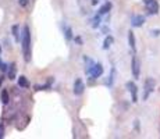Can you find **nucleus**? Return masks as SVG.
Instances as JSON below:
<instances>
[{
  "label": "nucleus",
  "mask_w": 160,
  "mask_h": 139,
  "mask_svg": "<svg viewBox=\"0 0 160 139\" xmlns=\"http://www.w3.org/2000/svg\"><path fill=\"white\" fill-rule=\"evenodd\" d=\"M143 6H145L146 11L149 15H156L159 14V10H160V6L158 3V0H142Z\"/></svg>",
  "instance_id": "obj_4"
},
{
  "label": "nucleus",
  "mask_w": 160,
  "mask_h": 139,
  "mask_svg": "<svg viewBox=\"0 0 160 139\" xmlns=\"http://www.w3.org/2000/svg\"><path fill=\"white\" fill-rule=\"evenodd\" d=\"M74 41H75L78 45H82V39L79 38V36H77V38H74Z\"/></svg>",
  "instance_id": "obj_23"
},
{
  "label": "nucleus",
  "mask_w": 160,
  "mask_h": 139,
  "mask_svg": "<svg viewBox=\"0 0 160 139\" xmlns=\"http://www.w3.org/2000/svg\"><path fill=\"white\" fill-rule=\"evenodd\" d=\"M155 86H156V82L153 78H150V77H148L145 79V83H143V93H142V99L143 100H148L149 96L153 93V91H155Z\"/></svg>",
  "instance_id": "obj_3"
},
{
  "label": "nucleus",
  "mask_w": 160,
  "mask_h": 139,
  "mask_svg": "<svg viewBox=\"0 0 160 139\" xmlns=\"http://www.w3.org/2000/svg\"><path fill=\"white\" fill-rule=\"evenodd\" d=\"M18 33H20V32H18V25H13V35H14V41L17 42V43L21 41V38H20V35H18Z\"/></svg>",
  "instance_id": "obj_17"
},
{
  "label": "nucleus",
  "mask_w": 160,
  "mask_h": 139,
  "mask_svg": "<svg viewBox=\"0 0 160 139\" xmlns=\"http://www.w3.org/2000/svg\"><path fill=\"white\" fill-rule=\"evenodd\" d=\"M128 45H130V47L132 49V50H137V45H135V35L132 31H130L128 32Z\"/></svg>",
  "instance_id": "obj_13"
},
{
  "label": "nucleus",
  "mask_w": 160,
  "mask_h": 139,
  "mask_svg": "<svg viewBox=\"0 0 160 139\" xmlns=\"http://www.w3.org/2000/svg\"><path fill=\"white\" fill-rule=\"evenodd\" d=\"M110 10H112V3H110V2H106V3H104V4L102 6V7L99 8L98 14H99V15H104V14L109 13Z\"/></svg>",
  "instance_id": "obj_11"
},
{
  "label": "nucleus",
  "mask_w": 160,
  "mask_h": 139,
  "mask_svg": "<svg viewBox=\"0 0 160 139\" xmlns=\"http://www.w3.org/2000/svg\"><path fill=\"white\" fill-rule=\"evenodd\" d=\"M63 31H64V36H66L67 41H72V39H74V35H72V29H71V27L64 25V27H63Z\"/></svg>",
  "instance_id": "obj_12"
},
{
  "label": "nucleus",
  "mask_w": 160,
  "mask_h": 139,
  "mask_svg": "<svg viewBox=\"0 0 160 139\" xmlns=\"http://www.w3.org/2000/svg\"><path fill=\"white\" fill-rule=\"evenodd\" d=\"M15 75H17V67H15V63H11L7 70V78L13 81V79H15Z\"/></svg>",
  "instance_id": "obj_9"
},
{
  "label": "nucleus",
  "mask_w": 160,
  "mask_h": 139,
  "mask_svg": "<svg viewBox=\"0 0 160 139\" xmlns=\"http://www.w3.org/2000/svg\"><path fill=\"white\" fill-rule=\"evenodd\" d=\"M98 2H99V0H92V4L96 6V4H98Z\"/></svg>",
  "instance_id": "obj_24"
},
{
  "label": "nucleus",
  "mask_w": 160,
  "mask_h": 139,
  "mask_svg": "<svg viewBox=\"0 0 160 139\" xmlns=\"http://www.w3.org/2000/svg\"><path fill=\"white\" fill-rule=\"evenodd\" d=\"M114 77H116V68H114V67H113L112 71H110L109 81H107V85H109V86H113V83H114Z\"/></svg>",
  "instance_id": "obj_16"
},
{
  "label": "nucleus",
  "mask_w": 160,
  "mask_h": 139,
  "mask_svg": "<svg viewBox=\"0 0 160 139\" xmlns=\"http://www.w3.org/2000/svg\"><path fill=\"white\" fill-rule=\"evenodd\" d=\"M100 17H102V15L96 14V17L93 18V24H92V27H93V28H98L100 25Z\"/></svg>",
  "instance_id": "obj_18"
},
{
  "label": "nucleus",
  "mask_w": 160,
  "mask_h": 139,
  "mask_svg": "<svg viewBox=\"0 0 160 139\" xmlns=\"http://www.w3.org/2000/svg\"><path fill=\"white\" fill-rule=\"evenodd\" d=\"M145 24V17L141 14H134L131 17V25L134 28H139Z\"/></svg>",
  "instance_id": "obj_7"
},
{
  "label": "nucleus",
  "mask_w": 160,
  "mask_h": 139,
  "mask_svg": "<svg viewBox=\"0 0 160 139\" xmlns=\"http://www.w3.org/2000/svg\"><path fill=\"white\" fill-rule=\"evenodd\" d=\"M150 35L152 36H159L160 35V29H152L150 31Z\"/></svg>",
  "instance_id": "obj_21"
},
{
  "label": "nucleus",
  "mask_w": 160,
  "mask_h": 139,
  "mask_svg": "<svg viewBox=\"0 0 160 139\" xmlns=\"http://www.w3.org/2000/svg\"><path fill=\"white\" fill-rule=\"evenodd\" d=\"M84 89H85V85H84V82H82V79L77 78L75 82H74V95H77V96L82 95L84 93Z\"/></svg>",
  "instance_id": "obj_8"
},
{
  "label": "nucleus",
  "mask_w": 160,
  "mask_h": 139,
  "mask_svg": "<svg viewBox=\"0 0 160 139\" xmlns=\"http://www.w3.org/2000/svg\"><path fill=\"white\" fill-rule=\"evenodd\" d=\"M103 74V66L100 63H91V66L87 68V75L91 81H95Z\"/></svg>",
  "instance_id": "obj_2"
},
{
  "label": "nucleus",
  "mask_w": 160,
  "mask_h": 139,
  "mask_svg": "<svg viewBox=\"0 0 160 139\" xmlns=\"http://www.w3.org/2000/svg\"><path fill=\"white\" fill-rule=\"evenodd\" d=\"M131 72H132V77H134L135 79L139 78V75H141V63H139V60H138L137 56H132V58H131Z\"/></svg>",
  "instance_id": "obj_5"
},
{
  "label": "nucleus",
  "mask_w": 160,
  "mask_h": 139,
  "mask_svg": "<svg viewBox=\"0 0 160 139\" xmlns=\"http://www.w3.org/2000/svg\"><path fill=\"white\" fill-rule=\"evenodd\" d=\"M4 137V125H3V122H0V138Z\"/></svg>",
  "instance_id": "obj_22"
},
{
  "label": "nucleus",
  "mask_w": 160,
  "mask_h": 139,
  "mask_svg": "<svg viewBox=\"0 0 160 139\" xmlns=\"http://www.w3.org/2000/svg\"><path fill=\"white\" fill-rule=\"evenodd\" d=\"M113 42H114V38H113L112 35L106 36V38H104V42H103V49H104V50L110 49V46L113 45Z\"/></svg>",
  "instance_id": "obj_14"
},
{
  "label": "nucleus",
  "mask_w": 160,
  "mask_h": 139,
  "mask_svg": "<svg viewBox=\"0 0 160 139\" xmlns=\"http://www.w3.org/2000/svg\"><path fill=\"white\" fill-rule=\"evenodd\" d=\"M7 70H8V66L6 63H3L2 58H0V71L2 72H7Z\"/></svg>",
  "instance_id": "obj_19"
},
{
  "label": "nucleus",
  "mask_w": 160,
  "mask_h": 139,
  "mask_svg": "<svg viewBox=\"0 0 160 139\" xmlns=\"http://www.w3.org/2000/svg\"><path fill=\"white\" fill-rule=\"evenodd\" d=\"M0 100H2L3 104H8V102H10V95H8L7 89H2V92H0Z\"/></svg>",
  "instance_id": "obj_10"
},
{
  "label": "nucleus",
  "mask_w": 160,
  "mask_h": 139,
  "mask_svg": "<svg viewBox=\"0 0 160 139\" xmlns=\"http://www.w3.org/2000/svg\"><path fill=\"white\" fill-rule=\"evenodd\" d=\"M18 86H20V88H28L29 86L28 79H27L24 75H20V78H18Z\"/></svg>",
  "instance_id": "obj_15"
},
{
  "label": "nucleus",
  "mask_w": 160,
  "mask_h": 139,
  "mask_svg": "<svg viewBox=\"0 0 160 139\" xmlns=\"http://www.w3.org/2000/svg\"><path fill=\"white\" fill-rule=\"evenodd\" d=\"M125 86H127V91L130 92V95H131L132 103H137L138 102V86L135 85L132 81H128L127 83H125Z\"/></svg>",
  "instance_id": "obj_6"
},
{
  "label": "nucleus",
  "mask_w": 160,
  "mask_h": 139,
  "mask_svg": "<svg viewBox=\"0 0 160 139\" xmlns=\"http://www.w3.org/2000/svg\"><path fill=\"white\" fill-rule=\"evenodd\" d=\"M21 47H22L24 60L28 63L31 60V31L28 25L24 27L22 33H21Z\"/></svg>",
  "instance_id": "obj_1"
},
{
  "label": "nucleus",
  "mask_w": 160,
  "mask_h": 139,
  "mask_svg": "<svg viewBox=\"0 0 160 139\" xmlns=\"http://www.w3.org/2000/svg\"><path fill=\"white\" fill-rule=\"evenodd\" d=\"M0 53H2V46H0Z\"/></svg>",
  "instance_id": "obj_25"
},
{
  "label": "nucleus",
  "mask_w": 160,
  "mask_h": 139,
  "mask_svg": "<svg viewBox=\"0 0 160 139\" xmlns=\"http://www.w3.org/2000/svg\"><path fill=\"white\" fill-rule=\"evenodd\" d=\"M18 4H20L21 7H27V6L29 4V0H18Z\"/></svg>",
  "instance_id": "obj_20"
}]
</instances>
